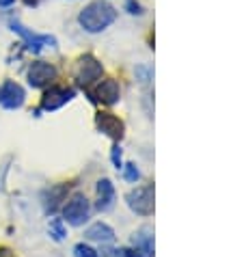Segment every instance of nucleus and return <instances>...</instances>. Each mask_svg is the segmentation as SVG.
<instances>
[{
  "mask_svg": "<svg viewBox=\"0 0 244 257\" xmlns=\"http://www.w3.org/2000/svg\"><path fill=\"white\" fill-rule=\"evenodd\" d=\"M74 257H99L95 248H91L89 244H84V242H80V244L74 246Z\"/></svg>",
  "mask_w": 244,
  "mask_h": 257,
  "instance_id": "obj_17",
  "label": "nucleus"
},
{
  "mask_svg": "<svg viewBox=\"0 0 244 257\" xmlns=\"http://www.w3.org/2000/svg\"><path fill=\"white\" fill-rule=\"evenodd\" d=\"M9 26H11V31L13 33H18L20 37L24 39V46L31 50V52H41L44 48H56V39L52 37V35H37V33H33V31H28L26 26H22L20 22H16V20H9Z\"/></svg>",
  "mask_w": 244,
  "mask_h": 257,
  "instance_id": "obj_5",
  "label": "nucleus"
},
{
  "mask_svg": "<svg viewBox=\"0 0 244 257\" xmlns=\"http://www.w3.org/2000/svg\"><path fill=\"white\" fill-rule=\"evenodd\" d=\"M121 97V89H119V82L112 80V78H104L99 80L95 87L91 91V99L97 104H104V106H112L117 104Z\"/></svg>",
  "mask_w": 244,
  "mask_h": 257,
  "instance_id": "obj_8",
  "label": "nucleus"
},
{
  "mask_svg": "<svg viewBox=\"0 0 244 257\" xmlns=\"http://www.w3.org/2000/svg\"><path fill=\"white\" fill-rule=\"evenodd\" d=\"M121 171H124V177H126V182H130V184H136L141 180V169L136 167L134 162H128L121 167Z\"/></svg>",
  "mask_w": 244,
  "mask_h": 257,
  "instance_id": "obj_16",
  "label": "nucleus"
},
{
  "mask_svg": "<svg viewBox=\"0 0 244 257\" xmlns=\"http://www.w3.org/2000/svg\"><path fill=\"white\" fill-rule=\"evenodd\" d=\"M26 102V91L16 80H5L0 84V106L7 110H18Z\"/></svg>",
  "mask_w": 244,
  "mask_h": 257,
  "instance_id": "obj_6",
  "label": "nucleus"
},
{
  "mask_svg": "<svg viewBox=\"0 0 244 257\" xmlns=\"http://www.w3.org/2000/svg\"><path fill=\"white\" fill-rule=\"evenodd\" d=\"M56 78V67L50 65L46 61H35L28 67V84L33 89H44L48 84H52Z\"/></svg>",
  "mask_w": 244,
  "mask_h": 257,
  "instance_id": "obj_9",
  "label": "nucleus"
},
{
  "mask_svg": "<svg viewBox=\"0 0 244 257\" xmlns=\"http://www.w3.org/2000/svg\"><path fill=\"white\" fill-rule=\"evenodd\" d=\"M104 74V67H102V63H99L93 54H84L78 59L76 63V69H74V78H76V82L80 84V87H91L93 82H97L99 78H102Z\"/></svg>",
  "mask_w": 244,
  "mask_h": 257,
  "instance_id": "obj_2",
  "label": "nucleus"
},
{
  "mask_svg": "<svg viewBox=\"0 0 244 257\" xmlns=\"http://www.w3.org/2000/svg\"><path fill=\"white\" fill-rule=\"evenodd\" d=\"M0 257H16V253L11 248H0Z\"/></svg>",
  "mask_w": 244,
  "mask_h": 257,
  "instance_id": "obj_21",
  "label": "nucleus"
},
{
  "mask_svg": "<svg viewBox=\"0 0 244 257\" xmlns=\"http://www.w3.org/2000/svg\"><path fill=\"white\" fill-rule=\"evenodd\" d=\"M84 238L87 240H93V242H99V244H110V242H114V229L110 225H106V223H93L87 231H84Z\"/></svg>",
  "mask_w": 244,
  "mask_h": 257,
  "instance_id": "obj_13",
  "label": "nucleus"
},
{
  "mask_svg": "<svg viewBox=\"0 0 244 257\" xmlns=\"http://www.w3.org/2000/svg\"><path fill=\"white\" fill-rule=\"evenodd\" d=\"M63 216L69 225L74 227H80L89 220L91 216V203L89 199L82 195V192H76V195L69 197V201L65 203V208H63Z\"/></svg>",
  "mask_w": 244,
  "mask_h": 257,
  "instance_id": "obj_4",
  "label": "nucleus"
},
{
  "mask_svg": "<svg viewBox=\"0 0 244 257\" xmlns=\"http://www.w3.org/2000/svg\"><path fill=\"white\" fill-rule=\"evenodd\" d=\"M13 3H16V0H0V7H3V9H7V7H11Z\"/></svg>",
  "mask_w": 244,
  "mask_h": 257,
  "instance_id": "obj_22",
  "label": "nucleus"
},
{
  "mask_svg": "<svg viewBox=\"0 0 244 257\" xmlns=\"http://www.w3.org/2000/svg\"><path fill=\"white\" fill-rule=\"evenodd\" d=\"M95 125L97 130L106 134L108 139L112 141H121L124 139V121H121L117 115H112V112H97L95 115Z\"/></svg>",
  "mask_w": 244,
  "mask_h": 257,
  "instance_id": "obj_10",
  "label": "nucleus"
},
{
  "mask_svg": "<svg viewBox=\"0 0 244 257\" xmlns=\"http://www.w3.org/2000/svg\"><path fill=\"white\" fill-rule=\"evenodd\" d=\"M114 201H117V192L110 180H99L97 182V210L99 212H110L114 208Z\"/></svg>",
  "mask_w": 244,
  "mask_h": 257,
  "instance_id": "obj_11",
  "label": "nucleus"
},
{
  "mask_svg": "<svg viewBox=\"0 0 244 257\" xmlns=\"http://www.w3.org/2000/svg\"><path fill=\"white\" fill-rule=\"evenodd\" d=\"M114 20H117V9L112 5L104 3V0H93L89 3L78 16V24H80L87 33H102L106 31Z\"/></svg>",
  "mask_w": 244,
  "mask_h": 257,
  "instance_id": "obj_1",
  "label": "nucleus"
},
{
  "mask_svg": "<svg viewBox=\"0 0 244 257\" xmlns=\"http://www.w3.org/2000/svg\"><path fill=\"white\" fill-rule=\"evenodd\" d=\"M74 97H76V91L71 87H50L44 93V97H41V110H48V112L59 110L65 104H69Z\"/></svg>",
  "mask_w": 244,
  "mask_h": 257,
  "instance_id": "obj_7",
  "label": "nucleus"
},
{
  "mask_svg": "<svg viewBox=\"0 0 244 257\" xmlns=\"http://www.w3.org/2000/svg\"><path fill=\"white\" fill-rule=\"evenodd\" d=\"M65 195H67V186H63V184H61V186L48 188V190L44 192V210H46L48 214H54Z\"/></svg>",
  "mask_w": 244,
  "mask_h": 257,
  "instance_id": "obj_14",
  "label": "nucleus"
},
{
  "mask_svg": "<svg viewBox=\"0 0 244 257\" xmlns=\"http://www.w3.org/2000/svg\"><path fill=\"white\" fill-rule=\"evenodd\" d=\"M110 160H112V164H114V169H117V171L124 167V154H121V147H119V145H114V147H112Z\"/></svg>",
  "mask_w": 244,
  "mask_h": 257,
  "instance_id": "obj_18",
  "label": "nucleus"
},
{
  "mask_svg": "<svg viewBox=\"0 0 244 257\" xmlns=\"http://www.w3.org/2000/svg\"><path fill=\"white\" fill-rule=\"evenodd\" d=\"M126 203L134 214L139 216H149L154 214V186L147 184V186H136L134 190H130L126 195Z\"/></svg>",
  "mask_w": 244,
  "mask_h": 257,
  "instance_id": "obj_3",
  "label": "nucleus"
},
{
  "mask_svg": "<svg viewBox=\"0 0 244 257\" xmlns=\"http://www.w3.org/2000/svg\"><path fill=\"white\" fill-rule=\"evenodd\" d=\"M104 257H126L124 248H108V251H104Z\"/></svg>",
  "mask_w": 244,
  "mask_h": 257,
  "instance_id": "obj_20",
  "label": "nucleus"
},
{
  "mask_svg": "<svg viewBox=\"0 0 244 257\" xmlns=\"http://www.w3.org/2000/svg\"><path fill=\"white\" fill-rule=\"evenodd\" d=\"M128 9H130L132 16H134V13H136V16H141V13H143L141 5H139V3H134V0H128Z\"/></svg>",
  "mask_w": 244,
  "mask_h": 257,
  "instance_id": "obj_19",
  "label": "nucleus"
},
{
  "mask_svg": "<svg viewBox=\"0 0 244 257\" xmlns=\"http://www.w3.org/2000/svg\"><path fill=\"white\" fill-rule=\"evenodd\" d=\"M48 231L50 235L56 240V242H63L67 238V229H65V223H63V218H52L48 223Z\"/></svg>",
  "mask_w": 244,
  "mask_h": 257,
  "instance_id": "obj_15",
  "label": "nucleus"
},
{
  "mask_svg": "<svg viewBox=\"0 0 244 257\" xmlns=\"http://www.w3.org/2000/svg\"><path fill=\"white\" fill-rule=\"evenodd\" d=\"M24 3H26L28 7H37V5H39V0H24Z\"/></svg>",
  "mask_w": 244,
  "mask_h": 257,
  "instance_id": "obj_23",
  "label": "nucleus"
},
{
  "mask_svg": "<svg viewBox=\"0 0 244 257\" xmlns=\"http://www.w3.org/2000/svg\"><path fill=\"white\" fill-rule=\"evenodd\" d=\"M132 248H136L143 257H154V229L152 227H141L132 235Z\"/></svg>",
  "mask_w": 244,
  "mask_h": 257,
  "instance_id": "obj_12",
  "label": "nucleus"
}]
</instances>
